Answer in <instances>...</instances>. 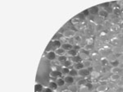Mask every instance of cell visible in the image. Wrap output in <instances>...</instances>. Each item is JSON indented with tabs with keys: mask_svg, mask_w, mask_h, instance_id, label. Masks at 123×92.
Listing matches in <instances>:
<instances>
[{
	"mask_svg": "<svg viewBox=\"0 0 123 92\" xmlns=\"http://www.w3.org/2000/svg\"><path fill=\"white\" fill-rule=\"evenodd\" d=\"M92 70L89 68H82L80 71H78V76L79 77H82V78H88L90 75V72Z\"/></svg>",
	"mask_w": 123,
	"mask_h": 92,
	"instance_id": "cell-1",
	"label": "cell"
},
{
	"mask_svg": "<svg viewBox=\"0 0 123 92\" xmlns=\"http://www.w3.org/2000/svg\"><path fill=\"white\" fill-rule=\"evenodd\" d=\"M79 56H80V58L82 59V61L90 59V53L87 50H85V49H80V50H79Z\"/></svg>",
	"mask_w": 123,
	"mask_h": 92,
	"instance_id": "cell-2",
	"label": "cell"
},
{
	"mask_svg": "<svg viewBox=\"0 0 123 92\" xmlns=\"http://www.w3.org/2000/svg\"><path fill=\"white\" fill-rule=\"evenodd\" d=\"M101 75H102V74H101L100 72H98L92 70V71H91V72H90V77H89L88 78H90V81H92V82H93V81H98V79L100 78Z\"/></svg>",
	"mask_w": 123,
	"mask_h": 92,
	"instance_id": "cell-3",
	"label": "cell"
},
{
	"mask_svg": "<svg viewBox=\"0 0 123 92\" xmlns=\"http://www.w3.org/2000/svg\"><path fill=\"white\" fill-rule=\"evenodd\" d=\"M76 30H69V29H66L63 32L62 35L64 37H66L67 39H71L76 35Z\"/></svg>",
	"mask_w": 123,
	"mask_h": 92,
	"instance_id": "cell-4",
	"label": "cell"
},
{
	"mask_svg": "<svg viewBox=\"0 0 123 92\" xmlns=\"http://www.w3.org/2000/svg\"><path fill=\"white\" fill-rule=\"evenodd\" d=\"M92 70L98 72H100L101 74H103V73L104 72V67H102V66L100 65L99 62H93Z\"/></svg>",
	"mask_w": 123,
	"mask_h": 92,
	"instance_id": "cell-5",
	"label": "cell"
},
{
	"mask_svg": "<svg viewBox=\"0 0 123 92\" xmlns=\"http://www.w3.org/2000/svg\"><path fill=\"white\" fill-rule=\"evenodd\" d=\"M85 38V37L84 36V35H83V33H82V32H77V31H76V35H75V36L73 37L75 43H76V45H78L81 41L84 40Z\"/></svg>",
	"mask_w": 123,
	"mask_h": 92,
	"instance_id": "cell-6",
	"label": "cell"
},
{
	"mask_svg": "<svg viewBox=\"0 0 123 92\" xmlns=\"http://www.w3.org/2000/svg\"><path fill=\"white\" fill-rule=\"evenodd\" d=\"M45 57H46V59L48 60H49V61H53V60H56L57 56V54L55 53L54 50H49L46 53V54H45Z\"/></svg>",
	"mask_w": 123,
	"mask_h": 92,
	"instance_id": "cell-7",
	"label": "cell"
},
{
	"mask_svg": "<svg viewBox=\"0 0 123 92\" xmlns=\"http://www.w3.org/2000/svg\"><path fill=\"white\" fill-rule=\"evenodd\" d=\"M49 77L51 78H54V79H57V78H59V77H62V73L61 70H53V71H51L50 73H49Z\"/></svg>",
	"mask_w": 123,
	"mask_h": 92,
	"instance_id": "cell-8",
	"label": "cell"
},
{
	"mask_svg": "<svg viewBox=\"0 0 123 92\" xmlns=\"http://www.w3.org/2000/svg\"><path fill=\"white\" fill-rule=\"evenodd\" d=\"M101 59H102V58L98 54L97 50H94L90 53V59L92 60L93 62H99Z\"/></svg>",
	"mask_w": 123,
	"mask_h": 92,
	"instance_id": "cell-9",
	"label": "cell"
},
{
	"mask_svg": "<svg viewBox=\"0 0 123 92\" xmlns=\"http://www.w3.org/2000/svg\"><path fill=\"white\" fill-rule=\"evenodd\" d=\"M112 53H115L117 55H120V54H122L123 53V46H121V45H118V46H113L112 48V50H111Z\"/></svg>",
	"mask_w": 123,
	"mask_h": 92,
	"instance_id": "cell-10",
	"label": "cell"
},
{
	"mask_svg": "<svg viewBox=\"0 0 123 92\" xmlns=\"http://www.w3.org/2000/svg\"><path fill=\"white\" fill-rule=\"evenodd\" d=\"M63 78H64V81H65V82H66V85H72V84H75V82H76V79H75V77H71V76H70V75L65 76Z\"/></svg>",
	"mask_w": 123,
	"mask_h": 92,
	"instance_id": "cell-11",
	"label": "cell"
},
{
	"mask_svg": "<svg viewBox=\"0 0 123 92\" xmlns=\"http://www.w3.org/2000/svg\"><path fill=\"white\" fill-rule=\"evenodd\" d=\"M89 12H90V14L91 16H94V17L98 16V12H99V7H98V5L94 6V7L89 8Z\"/></svg>",
	"mask_w": 123,
	"mask_h": 92,
	"instance_id": "cell-12",
	"label": "cell"
},
{
	"mask_svg": "<svg viewBox=\"0 0 123 92\" xmlns=\"http://www.w3.org/2000/svg\"><path fill=\"white\" fill-rule=\"evenodd\" d=\"M120 30H121V26L118 25V24L112 23V26H111L109 31H110V32H112V33H114V34H117V33L119 34V31H120Z\"/></svg>",
	"mask_w": 123,
	"mask_h": 92,
	"instance_id": "cell-13",
	"label": "cell"
},
{
	"mask_svg": "<svg viewBox=\"0 0 123 92\" xmlns=\"http://www.w3.org/2000/svg\"><path fill=\"white\" fill-rule=\"evenodd\" d=\"M97 51H98V54L101 56V58H107L108 55L111 53V51L107 50V49H105L104 48H100V49H98Z\"/></svg>",
	"mask_w": 123,
	"mask_h": 92,
	"instance_id": "cell-14",
	"label": "cell"
},
{
	"mask_svg": "<svg viewBox=\"0 0 123 92\" xmlns=\"http://www.w3.org/2000/svg\"><path fill=\"white\" fill-rule=\"evenodd\" d=\"M122 79V75L121 74H111L110 75V81L112 82H117Z\"/></svg>",
	"mask_w": 123,
	"mask_h": 92,
	"instance_id": "cell-15",
	"label": "cell"
},
{
	"mask_svg": "<svg viewBox=\"0 0 123 92\" xmlns=\"http://www.w3.org/2000/svg\"><path fill=\"white\" fill-rule=\"evenodd\" d=\"M88 83V80L87 78H82V77H80L79 80H77L76 81V84L77 85V86L80 87V86H84L86 84Z\"/></svg>",
	"mask_w": 123,
	"mask_h": 92,
	"instance_id": "cell-16",
	"label": "cell"
},
{
	"mask_svg": "<svg viewBox=\"0 0 123 92\" xmlns=\"http://www.w3.org/2000/svg\"><path fill=\"white\" fill-rule=\"evenodd\" d=\"M82 63H83V65H84V67H85V68H89V69L92 70L93 61L91 59L84 60V61H82Z\"/></svg>",
	"mask_w": 123,
	"mask_h": 92,
	"instance_id": "cell-17",
	"label": "cell"
},
{
	"mask_svg": "<svg viewBox=\"0 0 123 92\" xmlns=\"http://www.w3.org/2000/svg\"><path fill=\"white\" fill-rule=\"evenodd\" d=\"M61 48H62L63 49H64L66 52H68V51H70L71 49H74V45H72L70 43H64V44H62V47Z\"/></svg>",
	"mask_w": 123,
	"mask_h": 92,
	"instance_id": "cell-18",
	"label": "cell"
},
{
	"mask_svg": "<svg viewBox=\"0 0 123 92\" xmlns=\"http://www.w3.org/2000/svg\"><path fill=\"white\" fill-rule=\"evenodd\" d=\"M78 54H79V51L76 49H72L70 51L67 52V55L68 58H73L75 56H77Z\"/></svg>",
	"mask_w": 123,
	"mask_h": 92,
	"instance_id": "cell-19",
	"label": "cell"
},
{
	"mask_svg": "<svg viewBox=\"0 0 123 92\" xmlns=\"http://www.w3.org/2000/svg\"><path fill=\"white\" fill-rule=\"evenodd\" d=\"M73 65H74V63H72V61H71V59H68L67 60L66 62H64V63H62V67H67V68H73Z\"/></svg>",
	"mask_w": 123,
	"mask_h": 92,
	"instance_id": "cell-20",
	"label": "cell"
},
{
	"mask_svg": "<svg viewBox=\"0 0 123 92\" xmlns=\"http://www.w3.org/2000/svg\"><path fill=\"white\" fill-rule=\"evenodd\" d=\"M49 87L51 88V89L53 90V91H57V89H58V85H57V84L56 82V81H49Z\"/></svg>",
	"mask_w": 123,
	"mask_h": 92,
	"instance_id": "cell-21",
	"label": "cell"
},
{
	"mask_svg": "<svg viewBox=\"0 0 123 92\" xmlns=\"http://www.w3.org/2000/svg\"><path fill=\"white\" fill-rule=\"evenodd\" d=\"M98 17H102V18H104V19H106L107 17H108V12H107L106 10L99 8V12H98Z\"/></svg>",
	"mask_w": 123,
	"mask_h": 92,
	"instance_id": "cell-22",
	"label": "cell"
},
{
	"mask_svg": "<svg viewBox=\"0 0 123 92\" xmlns=\"http://www.w3.org/2000/svg\"><path fill=\"white\" fill-rule=\"evenodd\" d=\"M109 89L108 85H100L98 88H96L95 92H106Z\"/></svg>",
	"mask_w": 123,
	"mask_h": 92,
	"instance_id": "cell-23",
	"label": "cell"
},
{
	"mask_svg": "<svg viewBox=\"0 0 123 92\" xmlns=\"http://www.w3.org/2000/svg\"><path fill=\"white\" fill-rule=\"evenodd\" d=\"M105 21V19L102 18V17H98V16H96L94 18V22L95 23V25H103Z\"/></svg>",
	"mask_w": 123,
	"mask_h": 92,
	"instance_id": "cell-24",
	"label": "cell"
},
{
	"mask_svg": "<svg viewBox=\"0 0 123 92\" xmlns=\"http://www.w3.org/2000/svg\"><path fill=\"white\" fill-rule=\"evenodd\" d=\"M50 45L54 48V50L56 49H58V48L62 47V43L60 40H52L50 43Z\"/></svg>",
	"mask_w": 123,
	"mask_h": 92,
	"instance_id": "cell-25",
	"label": "cell"
},
{
	"mask_svg": "<svg viewBox=\"0 0 123 92\" xmlns=\"http://www.w3.org/2000/svg\"><path fill=\"white\" fill-rule=\"evenodd\" d=\"M55 53L57 54V56H62V55H67V52L62 49V48H58V49H56L54 50Z\"/></svg>",
	"mask_w": 123,
	"mask_h": 92,
	"instance_id": "cell-26",
	"label": "cell"
},
{
	"mask_svg": "<svg viewBox=\"0 0 123 92\" xmlns=\"http://www.w3.org/2000/svg\"><path fill=\"white\" fill-rule=\"evenodd\" d=\"M56 82L57 84V85H58V88L59 87H62V86H64V85H66V82H65V81H64V78H62V77L57 78L56 79Z\"/></svg>",
	"mask_w": 123,
	"mask_h": 92,
	"instance_id": "cell-27",
	"label": "cell"
},
{
	"mask_svg": "<svg viewBox=\"0 0 123 92\" xmlns=\"http://www.w3.org/2000/svg\"><path fill=\"white\" fill-rule=\"evenodd\" d=\"M112 14H113L114 16H116L117 17H120L121 14H122V8H120L119 7H114L113 12H112Z\"/></svg>",
	"mask_w": 123,
	"mask_h": 92,
	"instance_id": "cell-28",
	"label": "cell"
},
{
	"mask_svg": "<svg viewBox=\"0 0 123 92\" xmlns=\"http://www.w3.org/2000/svg\"><path fill=\"white\" fill-rule=\"evenodd\" d=\"M67 89L70 90L71 92H79V86H77L76 84H72L67 86Z\"/></svg>",
	"mask_w": 123,
	"mask_h": 92,
	"instance_id": "cell-29",
	"label": "cell"
},
{
	"mask_svg": "<svg viewBox=\"0 0 123 92\" xmlns=\"http://www.w3.org/2000/svg\"><path fill=\"white\" fill-rule=\"evenodd\" d=\"M99 63H100V65L102 66V67H106V66H108L109 65V61H108V59H107V58H102V59H100V61H99Z\"/></svg>",
	"mask_w": 123,
	"mask_h": 92,
	"instance_id": "cell-30",
	"label": "cell"
},
{
	"mask_svg": "<svg viewBox=\"0 0 123 92\" xmlns=\"http://www.w3.org/2000/svg\"><path fill=\"white\" fill-rule=\"evenodd\" d=\"M107 59H108V61H109V62L114 61V60H117V55L115 54V53H112V52H111V53L108 55Z\"/></svg>",
	"mask_w": 123,
	"mask_h": 92,
	"instance_id": "cell-31",
	"label": "cell"
},
{
	"mask_svg": "<svg viewBox=\"0 0 123 92\" xmlns=\"http://www.w3.org/2000/svg\"><path fill=\"white\" fill-rule=\"evenodd\" d=\"M103 26H104V30H105V31H109V30H110L111 26H112V22H110V21H108V20L105 19V21H104V24H103Z\"/></svg>",
	"mask_w": 123,
	"mask_h": 92,
	"instance_id": "cell-32",
	"label": "cell"
},
{
	"mask_svg": "<svg viewBox=\"0 0 123 92\" xmlns=\"http://www.w3.org/2000/svg\"><path fill=\"white\" fill-rule=\"evenodd\" d=\"M43 87L42 84L40 83H36L35 85V92H42L43 90Z\"/></svg>",
	"mask_w": 123,
	"mask_h": 92,
	"instance_id": "cell-33",
	"label": "cell"
},
{
	"mask_svg": "<svg viewBox=\"0 0 123 92\" xmlns=\"http://www.w3.org/2000/svg\"><path fill=\"white\" fill-rule=\"evenodd\" d=\"M68 57H67V55H62V56H58V57L57 58V60L58 62H60L62 63H62H64V62H66L67 60H68Z\"/></svg>",
	"mask_w": 123,
	"mask_h": 92,
	"instance_id": "cell-34",
	"label": "cell"
},
{
	"mask_svg": "<svg viewBox=\"0 0 123 92\" xmlns=\"http://www.w3.org/2000/svg\"><path fill=\"white\" fill-rule=\"evenodd\" d=\"M73 68L77 70V71H80L82 68H84V65H83L82 62H80V63H74V65H73Z\"/></svg>",
	"mask_w": 123,
	"mask_h": 92,
	"instance_id": "cell-35",
	"label": "cell"
},
{
	"mask_svg": "<svg viewBox=\"0 0 123 92\" xmlns=\"http://www.w3.org/2000/svg\"><path fill=\"white\" fill-rule=\"evenodd\" d=\"M70 59L72 61L73 63H80V62H82V59L80 58V56H79V54L77 56H75V57L73 58H70Z\"/></svg>",
	"mask_w": 123,
	"mask_h": 92,
	"instance_id": "cell-36",
	"label": "cell"
},
{
	"mask_svg": "<svg viewBox=\"0 0 123 92\" xmlns=\"http://www.w3.org/2000/svg\"><path fill=\"white\" fill-rule=\"evenodd\" d=\"M85 39H86V43H87V45H94L95 38H94V36L85 38Z\"/></svg>",
	"mask_w": 123,
	"mask_h": 92,
	"instance_id": "cell-37",
	"label": "cell"
},
{
	"mask_svg": "<svg viewBox=\"0 0 123 92\" xmlns=\"http://www.w3.org/2000/svg\"><path fill=\"white\" fill-rule=\"evenodd\" d=\"M69 75L71 76V77H78L79 76H78V71L76 69H74V68H71L70 70V73H69Z\"/></svg>",
	"mask_w": 123,
	"mask_h": 92,
	"instance_id": "cell-38",
	"label": "cell"
},
{
	"mask_svg": "<svg viewBox=\"0 0 123 92\" xmlns=\"http://www.w3.org/2000/svg\"><path fill=\"white\" fill-rule=\"evenodd\" d=\"M70 70H71L70 68H67V67H62L61 72H62V73L63 77L69 75V73H70Z\"/></svg>",
	"mask_w": 123,
	"mask_h": 92,
	"instance_id": "cell-39",
	"label": "cell"
},
{
	"mask_svg": "<svg viewBox=\"0 0 123 92\" xmlns=\"http://www.w3.org/2000/svg\"><path fill=\"white\" fill-rule=\"evenodd\" d=\"M111 73L112 74H121L122 73V70L119 68L118 67H112V70H111Z\"/></svg>",
	"mask_w": 123,
	"mask_h": 92,
	"instance_id": "cell-40",
	"label": "cell"
},
{
	"mask_svg": "<svg viewBox=\"0 0 123 92\" xmlns=\"http://www.w3.org/2000/svg\"><path fill=\"white\" fill-rule=\"evenodd\" d=\"M109 6H110V2H107V3H101V4H99L98 5V7H99V8L106 10Z\"/></svg>",
	"mask_w": 123,
	"mask_h": 92,
	"instance_id": "cell-41",
	"label": "cell"
},
{
	"mask_svg": "<svg viewBox=\"0 0 123 92\" xmlns=\"http://www.w3.org/2000/svg\"><path fill=\"white\" fill-rule=\"evenodd\" d=\"M119 64H120V63H119V61H118L117 59L114 60V61H112V62H109V65H110L112 67H118Z\"/></svg>",
	"mask_w": 123,
	"mask_h": 92,
	"instance_id": "cell-42",
	"label": "cell"
},
{
	"mask_svg": "<svg viewBox=\"0 0 123 92\" xmlns=\"http://www.w3.org/2000/svg\"><path fill=\"white\" fill-rule=\"evenodd\" d=\"M71 23L73 24V25H76V24H78V23H80L81 22V21L79 18H77L76 17H73L72 19L71 20Z\"/></svg>",
	"mask_w": 123,
	"mask_h": 92,
	"instance_id": "cell-43",
	"label": "cell"
},
{
	"mask_svg": "<svg viewBox=\"0 0 123 92\" xmlns=\"http://www.w3.org/2000/svg\"><path fill=\"white\" fill-rule=\"evenodd\" d=\"M82 14L85 16V17L86 19L88 18V17L90 16V12H89V9H86V10H85V11H83V12H82Z\"/></svg>",
	"mask_w": 123,
	"mask_h": 92,
	"instance_id": "cell-44",
	"label": "cell"
},
{
	"mask_svg": "<svg viewBox=\"0 0 123 92\" xmlns=\"http://www.w3.org/2000/svg\"><path fill=\"white\" fill-rule=\"evenodd\" d=\"M42 92H53V91L49 87H44Z\"/></svg>",
	"mask_w": 123,
	"mask_h": 92,
	"instance_id": "cell-45",
	"label": "cell"
},
{
	"mask_svg": "<svg viewBox=\"0 0 123 92\" xmlns=\"http://www.w3.org/2000/svg\"><path fill=\"white\" fill-rule=\"evenodd\" d=\"M117 60L119 61V63H123V53L117 56Z\"/></svg>",
	"mask_w": 123,
	"mask_h": 92,
	"instance_id": "cell-46",
	"label": "cell"
},
{
	"mask_svg": "<svg viewBox=\"0 0 123 92\" xmlns=\"http://www.w3.org/2000/svg\"><path fill=\"white\" fill-rule=\"evenodd\" d=\"M115 92H123V87L117 86V89L115 90Z\"/></svg>",
	"mask_w": 123,
	"mask_h": 92,
	"instance_id": "cell-47",
	"label": "cell"
},
{
	"mask_svg": "<svg viewBox=\"0 0 123 92\" xmlns=\"http://www.w3.org/2000/svg\"><path fill=\"white\" fill-rule=\"evenodd\" d=\"M119 35H122V36H123V27L121 28V30H120V31H119V34H118Z\"/></svg>",
	"mask_w": 123,
	"mask_h": 92,
	"instance_id": "cell-48",
	"label": "cell"
},
{
	"mask_svg": "<svg viewBox=\"0 0 123 92\" xmlns=\"http://www.w3.org/2000/svg\"><path fill=\"white\" fill-rule=\"evenodd\" d=\"M61 92H71V91L68 89H64V90H62V91H61Z\"/></svg>",
	"mask_w": 123,
	"mask_h": 92,
	"instance_id": "cell-49",
	"label": "cell"
},
{
	"mask_svg": "<svg viewBox=\"0 0 123 92\" xmlns=\"http://www.w3.org/2000/svg\"><path fill=\"white\" fill-rule=\"evenodd\" d=\"M121 18L123 20V8H122V14H121Z\"/></svg>",
	"mask_w": 123,
	"mask_h": 92,
	"instance_id": "cell-50",
	"label": "cell"
},
{
	"mask_svg": "<svg viewBox=\"0 0 123 92\" xmlns=\"http://www.w3.org/2000/svg\"><path fill=\"white\" fill-rule=\"evenodd\" d=\"M121 75H122V77H123V70L122 71V73H121Z\"/></svg>",
	"mask_w": 123,
	"mask_h": 92,
	"instance_id": "cell-51",
	"label": "cell"
},
{
	"mask_svg": "<svg viewBox=\"0 0 123 92\" xmlns=\"http://www.w3.org/2000/svg\"><path fill=\"white\" fill-rule=\"evenodd\" d=\"M53 92H61V91H57H57H54Z\"/></svg>",
	"mask_w": 123,
	"mask_h": 92,
	"instance_id": "cell-52",
	"label": "cell"
}]
</instances>
